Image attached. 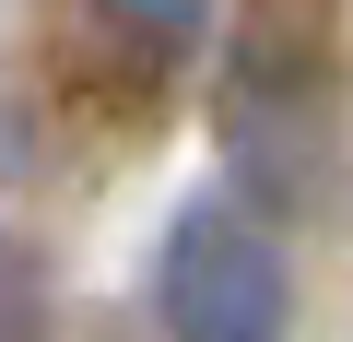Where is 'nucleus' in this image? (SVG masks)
<instances>
[{
    "mask_svg": "<svg viewBox=\"0 0 353 342\" xmlns=\"http://www.w3.org/2000/svg\"><path fill=\"white\" fill-rule=\"evenodd\" d=\"M94 24H106L130 59H153V71H165V59H189V48H201L212 0H94Z\"/></svg>",
    "mask_w": 353,
    "mask_h": 342,
    "instance_id": "obj_2",
    "label": "nucleus"
},
{
    "mask_svg": "<svg viewBox=\"0 0 353 342\" xmlns=\"http://www.w3.org/2000/svg\"><path fill=\"white\" fill-rule=\"evenodd\" d=\"M153 319L165 342H283L294 319V260L248 201H189L153 260Z\"/></svg>",
    "mask_w": 353,
    "mask_h": 342,
    "instance_id": "obj_1",
    "label": "nucleus"
}]
</instances>
